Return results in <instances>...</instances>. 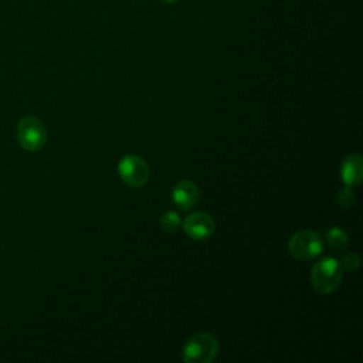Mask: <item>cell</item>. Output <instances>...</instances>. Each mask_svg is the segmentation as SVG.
<instances>
[{
	"mask_svg": "<svg viewBox=\"0 0 363 363\" xmlns=\"http://www.w3.org/2000/svg\"><path fill=\"white\" fill-rule=\"evenodd\" d=\"M343 277V268L336 258H322L311 269V282L320 294L333 292Z\"/></svg>",
	"mask_w": 363,
	"mask_h": 363,
	"instance_id": "6da1fadb",
	"label": "cell"
},
{
	"mask_svg": "<svg viewBox=\"0 0 363 363\" xmlns=\"http://www.w3.org/2000/svg\"><path fill=\"white\" fill-rule=\"evenodd\" d=\"M218 353V342L210 333H197L183 346L182 357L186 363H208Z\"/></svg>",
	"mask_w": 363,
	"mask_h": 363,
	"instance_id": "7a4b0ae2",
	"label": "cell"
},
{
	"mask_svg": "<svg viewBox=\"0 0 363 363\" xmlns=\"http://www.w3.org/2000/svg\"><path fill=\"white\" fill-rule=\"evenodd\" d=\"M16 135L20 146L24 150L35 152L40 150L47 142V130L43 122L35 116H24L18 121Z\"/></svg>",
	"mask_w": 363,
	"mask_h": 363,
	"instance_id": "3957f363",
	"label": "cell"
},
{
	"mask_svg": "<svg viewBox=\"0 0 363 363\" xmlns=\"http://www.w3.org/2000/svg\"><path fill=\"white\" fill-rule=\"evenodd\" d=\"M291 255L299 261H306L318 257L323 250V241L316 231L302 230L295 233L288 242Z\"/></svg>",
	"mask_w": 363,
	"mask_h": 363,
	"instance_id": "277c9868",
	"label": "cell"
},
{
	"mask_svg": "<svg viewBox=\"0 0 363 363\" xmlns=\"http://www.w3.org/2000/svg\"><path fill=\"white\" fill-rule=\"evenodd\" d=\"M118 172L123 183L130 187H143L149 180V166L136 155L123 156L118 164Z\"/></svg>",
	"mask_w": 363,
	"mask_h": 363,
	"instance_id": "5b68a950",
	"label": "cell"
},
{
	"mask_svg": "<svg viewBox=\"0 0 363 363\" xmlns=\"http://www.w3.org/2000/svg\"><path fill=\"white\" fill-rule=\"evenodd\" d=\"M184 233L193 240H207L214 231V220L208 213L194 211L182 221Z\"/></svg>",
	"mask_w": 363,
	"mask_h": 363,
	"instance_id": "8992f818",
	"label": "cell"
},
{
	"mask_svg": "<svg viewBox=\"0 0 363 363\" xmlns=\"http://www.w3.org/2000/svg\"><path fill=\"white\" fill-rule=\"evenodd\" d=\"M197 200L199 189L191 180H180L172 190V201L182 211L193 208Z\"/></svg>",
	"mask_w": 363,
	"mask_h": 363,
	"instance_id": "52a82bcc",
	"label": "cell"
},
{
	"mask_svg": "<svg viewBox=\"0 0 363 363\" xmlns=\"http://www.w3.org/2000/svg\"><path fill=\"white\" fill-rule=\"evenodd\" d=\"M340 177L346 186H359L363 177V162L360 155H349L342 160Z\"/></svg>",
	"mask_w": 363,
	"mask_h": 363,
	"instance_id": "ba28073f",
	"label": "cell"
},
{
	"mask_svg": "<svg viewBox=\"0 0 363 363\" xmlns=\"http://www.w3.org/2000/svg\"><path fill=\"white\" fill-rule=\"evenodd\" d=\"M325 238H326V242L328 245L335 250V251H342L347 242H349V237H347V233L340 228V227H332L326 231L325 234Z\"/></svg>",
	"mask_w": 363,
	"mask_h": 363,
	"instance_id": "9c48e42d",
	"label": "cell"
},
{
	"mask_svg": "<svg viewBox=\"0 0 363 363\" xmlns=\"http://www.w3.org/2000/svg\"><path fill=\"white\" fill-rule=\"evenodd\" d=\"M159 223H160V225H162V228H163L164 231L173 233V231H176V230L179 228L182 220H180V216H179L176 211L169 210V211H164V213L160 216Z\"/></svg>",
	"mask_w": 363,
	"mask_h": 363,
	"instance_id": "30bf717a",
	"label": "cell"
},
{
	"mask_svg": "<svg viewBox=\"0 0 363 363\" xmlns=\"http://www.w3.org/2000/svg\"><path fill=\"white\" fill-rule=\"evenodd\" d=\"M354 200H356V197H354V193H353L350 186H345L343 189H340L337 191V204L340 207L347 208V207L354 204Z\"/></svg>",
	"mask_w": 363,
	"mask_h": 363,
	"instance_id": "8fae6325",
	"label": "cell"
},
{
	"mask_svg": "<svg viewBox=\"0 0 363 363\" xmlns=\"http://www.w3.org/2000/svg\"><path fill=\"white\" fill-rule=\"evenodd\" d=\"M342 268H345L346 271H356L357 267L360 265V258L357 257L356 252H349L343 257L342 262H340Z\"/></svg>",
	"mask_w": 363,
	"mask_h": 363,
	"instance_id": "7c38bea8",
	"label": "cell"
},
{
	"mask_svg": "<svg viewBox=\"0 0 363 363\" xmlns=\"http://www.w3.org/2000/svg\"><path fill=\"white\" fill-rule=\"evenodd\" d=\"M164 3H169V4H174V3H177L179 0H163Z\"/></svg>",
	"mask_w": 363,
	"mask_h": 363,
	"instance_id": "4fadbf2b",
	"label": "cell"
}]
</instances>
